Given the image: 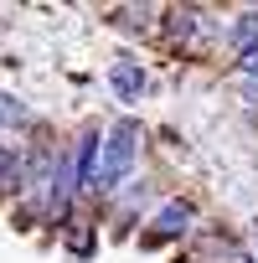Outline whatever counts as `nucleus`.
<instances>
[{
    "instance_id": "6",
    "label": "nucleus",
    "mask_w": 258,
    "mask_h": 263,
    "mask_svg": "<svg viewBox=\"0 0 258 263\" xmlns=\"http://www.w3.org/2000/svg\"><path fill=\"white\" fill-rule=\"evenodd\" d=\"M11 176H16V155L0 145V186H11Z\"/></svg>"
},
{
    "instance_id": "2",
    "label": "nucleus",
    "mask_w": 258,
    "mask_h": 263,
    "mask_svg": "<svg viewBox=\"0 0 258 263\" xmlns=\"http://www.w3.org/2000/svg\"><path fill=\"white\" fill-rule=\"evenodd\" d=\"M191 222H196L191 201H165V206L155 212V227L145 232V242H171V237H181V232H186Z\"/></svg>"
},
{
    "instance_id": "4",
    "label": "nucleus",
    "mask_w": 258,
    "mask_h": 263,
    "mask_svg": "<svg viewBox=\"0 0 258 263\" xmlns=\"http://www.w3.org/2000/svg\"><path fill=\"white\" fill-rule=\"evenodd\" d=\"M232 47H237V57H253L258 52V11H243L232 21Z\"/></svg>"
},
{
    "instance_id": "5",
    "label": "nucleus",
    "mask_w": 258,
    "mask_h": 263,
    "mask_svg": "<svg viewBox=\"0 0 258 263\" xmlns=\"http://www.w3.org/2000/svg\"><path fill=\"white\" fill-rule=\"evenodd\" d=\"M0 124H11V129H26V124H31V108H26L16 93H0Z\"/></svg>"
},
{
    "instance_id": "3",
    "label": "nucleus",
    "mask_w": 258,
    "mask_h": 263,
    "mask_svg": "<svg viewBox=\"0 0 258 263\" xmlns=\"http://www.w3.org/2000/svg\"><path fill=\"white\" fill-rule=\"evenodd\" d=\"M108 88H114L124 103H135V98L145 93V67H140L135 57H119V62L108 67Z\"/></svg>"
},
{
    "instance_id": "7",
    "label": "nucleus",
    "mask_w": 258,
    "mask_h": 263,
    "mask_svg": "<svg viewBox=\"0 0 258 263\" xmlns=\"http://www.w3.org/2000/svg\"><path fill=\"white\" fill-rule=\"evenodd\" d=\"M67 248H72L78 258H88V253H93V237H88V232H72V237H67Z\"/></svg>"
},
{
    "instance_id": "1",
    "label": "nucleus",
    "mask_w": 258,
    "mask_h": 263,
    "mask_svg": "<svg viewBox=\"0 0 258 263\" xmlns=\"http://www.w3.org/2000/svg\"><path fill=\"white\" fill-rule=\"evenodd\" d=\"M135 155H140V124L135 119H119L108 135L98 140V176H93V186L98 191H119V181L129 176Z\"/></svg>"
}]
</instances>
